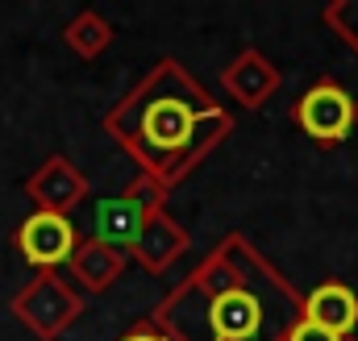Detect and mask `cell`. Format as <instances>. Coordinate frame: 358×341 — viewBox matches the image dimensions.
<instances>
[{"mask_svg": "<svg viewBox=\"0 0 358 341\" xmlns=\"http://www.w3.org/2000/svg\"><path fill=\"white\" fill-rule=\"evenodd\" d=\"M292 121L300 125V133H308L317 146H342L358 125V104L355 96L338 80H317L296 104H292Z\"/></svg>", "mask_w": 358, "mask_h": 341, "instance_id": "277c9868", "label": "cell"}, {"mask_svg": "<svg viewBox=\"0 0 358 341\" xmlns=\"http://www.w3.org/2000/svg\"><path fill=\"white\" fill-rule=\"evenodd\" d=\"M304 296L242 233H225L176 287L150 321L171 341H287Z\"/></svg>", "mask_w": 358, "mask_h": 341, "instance_id": "6da1fadb", "label": "cell"}, {"mask_svg": "<svg viewBox=\"0 0 358 341\" xmlns=\"http://www.w3.org/2000/svg\"><path fill=\"white\" fill-rule=\"evenodd\" d=\"M279 84H283L279 67L271 63L263 50H255V46L238 50V55L229 59V67L221 71V87H225V96L238 100L242 108H259V104H267L271 96L279 92Z\"/></svg>", "mask_w": 358, "mask_h": 341, "instance_id": "ba28073f", "label": "cell"}, {"mask_svg": "<svg viewBox=\"0 0 358 341\" xmlns=\"http://www.w3.org/2000/svg\"><path fill=\"white\" fill-rule=\"evenodd\" d=\"M183 250H187V233H183V225H179L167 208H159V212L142 225L138 242L129 246V258H134L146 275H163Z\"/></svg>", "mask_w": 358, "mask_h": 341, "instance_id": "9c48e42d", "label": "cell"}, {"mask_svg": "<svg viewBox=\"0 0 358 341\" xmlns=\"http://www.w3.org/2000/svg\"><path fill=\"white\" fill-rule=\"evenodd\" d=\"M129 266V254L125 250H117V246H108V242H96V238H84L80 246H76V254L67 262V270L76 275V283L84 287V291H108L117 279H121V270Z\"/></svg>", "mask_w": 358, "mask_h": 341, "instance_id": "8fae6325", "label": "cell"}, {"mask_svg": "<svg viewBox=\"0 0 358 341\" xmlns=\"http://www.w3.org/2000/svg\"><path fill=\"white\" fill-rule=\"evenodd\" d=\"M300 317L313 321V325H321V329H329V333H338V338H355V329H358L355 287H346V283H321V287H313L304 296V304H300Z\"/></svg>", "mask_w": 358, "mask_h": 341, "instance_id": "30bf717a", "label": "cell"}, {"mask_svg": "<svg viewBox=\"0 0 358 341\" xmlns=\"http://www.w3.org/2000/svg\"><path fill=\"white\" fill-rule=\"evenodd\" d=\"M321 25L329 34L342 38V46H350L358 55V0H334L321 8Z\"/></svg>", "mask_w": 358, "mask_h": 341, "instance_id": "4fadbf2b", "label": "cell"}, {"mask_svg": "<svg viewBox=\"0 0 358 341\" xmlns=\"http://www.w3.org/2000/svg\"><path fill=\"white\" fill-rule=\"evenodd\" d=\"M117 341H171V338H167V333H163V329H159V325H155V321L146 317V321L129 325V329H125V333H121Z\"/></svg>", "mask_w": 358, "mask_h": 341, "instance_id": "9a60e30c", "label": "cell"}, {"mask_svg": "<svg viewBox=\"0 0 358 341\" xmlns=\"http://www.w3.org/2000/svg\"><path fill=\"white\" fill-rule=\"evenodd\" d=\"M8 312L38 341H59L84 317V291L76 283H67L59 270H46V275H34L8 300Z\"/></svg>", "mask_w": 358, "mask_h": 341, "instance_id": "3957f363", "label": "cell"}, {"mask_svg": "<svg viewBox=\"0 0 358 341\" xmlns=\"http://www.w3.org/2000/svg\"><path fill=\"white\" fill-rule=\"evenodd\" d=\"M287 341H355V338H338V333H329V329H321V325H313V321L300 317V321L292 325Z\"/></svg>", "mask_w": 358, "mask_h": 341, "instance_id": "5bb4252c", "label": "cell"}, {"mask_svg": "<svg viewBox=\"0 0 358 341\" xmlns=\"http://www.w3.org/2000/svg\"><path fill=\"white\" fill-rule=\"evenodd\" d=\"M159 208H167V187H159L155 179L138 175L121 196H113V200H104L96 208V242H108V246L129 254V246L138 242L142 225Z\"/></svg>", "mask_w": 358, "mask_h": 341, "instance_id": "5b68a950", "label": "cell"}, {"mask_svg": "<svg viewBox=\"0 0 358 341\" xmlns=\"http://www.w3.org/2000/svg\"><path fill=\"white\" fill-rule=\"evenodd\" d=\"M13 246H17V254L25 258L38 275H46V270H59V266L71 262L76 246H80V233H76L71 217H59V212H29V217L17 225V233H13Z\"/></svg>", "mask_w": 358, "mask_h": 341, "instance_id": "8992f818", "label": "cell"}, {"mask_svg": "<svg viewBox=\"0 0 358 341\" xmlns=\"http://www.w3.org/2000/svg\"><path fill=\"white\" fill-rule=\"evenodd\" d=\"M63 42L71 46V55L96 59V55H104V50L113 46V25H108L96 8H84V13H76V17L63 25Z\"/></svg>", "mask_w": 358, "mask_h": 341, "instance_id": "7c38bea8", "label": "cell"}, {"mask_svg": "<svg viewBox=\"0 0 358 341\" xmlns=\"http://www.w3.org/2000/svg\"><path fill=\"white\" fill-rule=\"evenodd\" d=\"M25 196L34 200V212H59L71 217L88 200V179L67 154H50L42 167L25 179Z\"/></svg>", "mask_w": 358, "mask_h": 341, "instance_id": "52a82bcc", "label": "cell"}, {"mask_svg": "<svg viewBox=\"0 0 358 341\" xmlns=\"http://www.w3.org/2000/svg\"><path fill=\"white\" fill-rule=\"evenodd\" d=\"M100 125L146 179L167 191L234 133L229 108L171 55L129 87Z\"/></svg>", "mask_w": 358, "mask_h": 341, "instance_id": "7a4b0ae2", "label": "cell"}]
</instances>
